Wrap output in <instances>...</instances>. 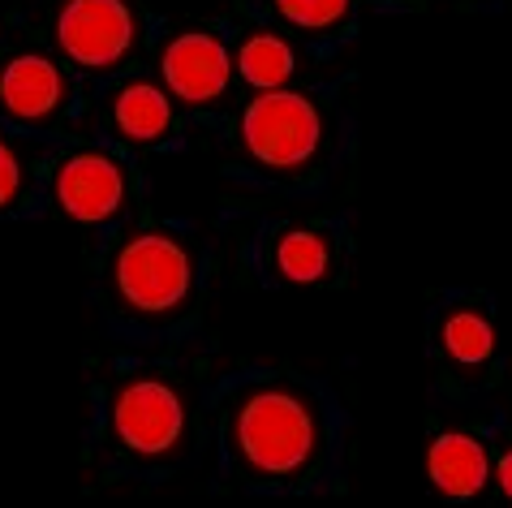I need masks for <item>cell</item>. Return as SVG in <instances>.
Returning a JSON list of instances; mask_svg holds the SVG:
<instances>
[{
  "instance_id": "9",
  "label": "cell",
  "mask_w": 512,
  "mask_h": 508,
  "mask_svg": "<svg viewBox=\"0 0 512 508\" xmlns=\"http://www.w3.org/2000/svg\"><path fill=\"white\" fill-rule=\"evenodd\" d=\"M491 453L478 435L469 431H439L426 448V478L439 496L448 500H474L491 483Z\"/></svg>"
},
{
  "instance_id": "15",
  "label": "cell",
  "mask_w": 512,
  "mask_h": 508,
  "mask_svg": "<svg viewBox=\"0 0 512 508\" xmlns=\"http://www.w3.org/2000/svg\"><path fill=\"white\" fill-rule=\"evenodd\" d=\"M22 160H18V151H13L5 138H0V211H9L13 203L22 199Z\"/></svg>"
},
{
  "instance_id": "8",
  "label": "cell",
  "mask_w": 512,
  "mask_h": 508,
  "mask_svg": "<svg viewBox=\"0 0 512 508\" xmlns=\"http://www.w3.org/2000/svg\"><path fill=\"white\" fill-rule=\"evenodd\" d=\"M69 104L65 69L44 52H18L0 65V112L22 125H48Z\"/></svg>"
},
{
  "instance_id": "4",
  "label": "cell",
  "mask_w": 512,
  "mask_h": 508,
  "mask_svg": "<svg viewBox=\"0 0 512 508\" xmlns=\"http://www.w3.org/2000/svg\"><path fill=\"white\" fill-rule=\"evenodd\" d=\"M108 431L130 457L164 461L190 435L186 397L168 379H155V375L125 379L108 405Z\"/></svg>"
},
{
  "instance_id": "13",
  "label": "cell",
  "mask_w": 512,
  "mask_h": 508,
  "mask_svg": "<svg viewBox=\"0 0 512 508\" xmlns=\"http://www.w3.org/2000/svg\"><path fill=\"white\" fill-rule=\"evenodd\" d=\"M439 345L457 366H487L495 358V323L482 310L461 306L439 323Z\"/></svg>"
},
{
  "instance_id": "12",
  "label": "cell",
  "mask_w": 512,
  "mask_h": 508,
  "mask_svg": "<svg viewBox=\"0 0 512 508\" xmlns=\"http://www.w3.org/2000/svg\"><path fill=\"white\" fill-rule=\"evenodd\" d=\"M336 263L332 237L319 229H284L272 246V267L289 285H319Z\"/></svg>"
},
{
  "instance_id": "10",
  "label": "cell",
  "mask_w": 512,
  "mask_h": 508,
  "mask_svg": "<svg viewBox=\"0 0 512 508\" xmlns=\"http://www.w3.org/2000/svg\"><path fill=\"white\" fill-rule=\"evenodd\" d=\"M112 130H117L125 143L134 147H155L173 134V104H168V91L155 87L147 78L121 82L117 95H112Z\"/></svg>"
},
{
  "instance_id": "16",
  "label": "cell",
  "mask_w": 512,
  "mask_h": 508,
  "mask_svg": "<svg viewBox=\"0 0 512 508\" xmlns=\"http://www.w3.org/2000/svg\"><path fill=\"white\" fill-rule=\"evenodd\" d=\"M495 478H500V491H504V496L512 500V448H508V453L500 457V461H495V470H491Z\"/></svg>"
},
{
  "instance_id": "5",
  "label": "cell",
  "mask_w": 512,
  "mask_h": 508,
  "mask_svg": "<svg viewBox=\"0 0 512 508\" xmlns=\"http://www.w3.org/2000/svg\"><path fill=\"white\" fill-rule=\"evenodd\" d=\"M138 44V13L130 0H61L56 48L87 74H112Z\"/></svg>"
},
{
  "instance_id": "3",
  "label": "cell",
  "mask_w": 512,
  "mask_h": 508,
  "mask_svg": "<svg viewBox=\"0 0 512 508\" xmlns=\"http://www.w3.org/2000/svg\"><path fill=\"white\" fill-rule=\"evenodd\" d=\"M112 289L138 315H177L194 293V259L173 233H138L112 259Z\"/></svg>"
},
{
  "instance_id": "14",
  "label": "cell",
  "mask_w": 512,
  "mask_h": 508,
  "mask_svg": "<svg viewBox=\"0 0 512 508\" xmlns=\"http://www.w3.org/2000/svg\"><path fill=\"white\" fill-rule=\"evenodd\" d=\"M272 9L289 26H297V31L327 35V31H336V26L349 22L353 0H272Z\"/></svg>"
},
{
  "instance_id": "2",
  "label": "cell",
  "mask_w": 512,
  "mask_h": 508,
  "mask_svg": "<svg viewBox=\"0 0 512 508\" xmlns=\"http://www.w3.org/2000/svg\"><path fill=\"white\" fill-rule=\"evenodd\" d=\"M241 147L272 173H297L323 151V112L302 91H259L241 112Z\"/></svg>"
},
{
  "instance_id": "1",
  "label": "cell",
  "mask_w": 512,
  "mask_h": 508,
  "mask_svg": "<svg viewBox=\"0 0 512 508\" xmlns=\"http://www.w3.org/2000/svg\"><path fill=\"white\" fill-rule=\"evenodd\" d=\"M233 453L250 474L293 478L319 453V418L289 388H254L233 414Z\"/></svg>"
},
{
  "instance_id": "6",
  "label": "cell",
  "mask_w": 512,
  "mask_h": 508,
  "mask_svg": "<svg viewBox=\"0 0 512 508\" xmlns=\"http://www.w3.org/2000/svg\"><path fill=\"white\" fill-rule=\"evenodd\" d=\"M52 199L78 224H112L130 199V173L108 151H74L56 164Z\"/></svg>"
},
{
  "instance_id": "11",
  "label": "cell",
  "mask_w": 512,
  "mask_h": 508,
  "mask_svg": "<svg viewBox=\"0 0 512 508\" xmlns=\"http://www.w3.org/2000/svg\"><path fill=\"white\" fill-rule=\"evenodd\" d=\"M233 74H241L254 91L289 87L297 74V52L280 31H250L233 52Z\"/></svg>"
},
{
  "instance_id": "7",
  "label": "cell",
  "mask_w": 512,
  "mask_h": 508,
  "mask_svg": "<svg viewBox=\"0 0 512 508\" xmlns=\"http://www.w3.org/2000/svg\"><path fill=\"white\" fill-rule=\"evenodd\" d=\"M160 74L164 91H173V100L190 108H211L233 87V52L220 44V35L181 31L164 44Z\"/></svg>"
}]
</instances>
